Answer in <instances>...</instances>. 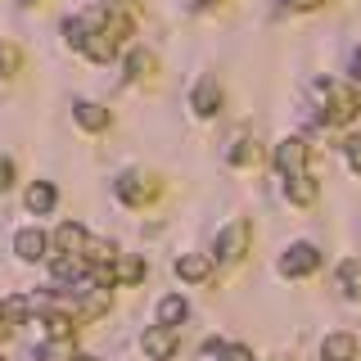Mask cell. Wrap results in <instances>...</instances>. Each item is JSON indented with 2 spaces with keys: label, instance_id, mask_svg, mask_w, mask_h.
<instances>
[{
  "label": "cell",
  "instance_id": "obj_27",
  "mask_svg": "<svg viewBox=\"0 0 361 361\" xmlns=\"http://www.w3.org/2000/svg\"><path fill=\"white\" fill-rule=\"evenodd\" d=\"M217 5H226V0H199V9H217Z\"/></svg>",
  "mask_w": 361,
  "mask_h": 361
},
{
  "label": "cell",
  "instance_id": "obj_22",
  "mask_svg": "<svg viewBox=\"0 0 361 361\" xmlns=\"http://www.w3.org/2000/svg\"><path fill=\"white\" fill-rule=\"evenodd\" d=\"M343 154H348V163H353V172H361V135L343 140Z\"/></svg>",
  "mask_w": 361,
  "mask_h": 361
},
{
  "label": "cell",
  "instance_id": "obj_4",
  "mask_svg": "<svg viewBox=\"0 0 361 361\" xmlns=\"http://www.w3.org/2000/svg\"><path fill=\"white\" fill-rule=\"evenodd\" d=\"M113 190H118V199L127 203V208H140V203L154 199V180H145L140 172H122L118 180H113Z\"/></svg>",
  "mask_w": 361,
  "mask_h": 361
},
{
  "label": "cell",
  "instance_id": "obj_26",
  "mask_svg": "<svg viewBox=\"0 0 361 361\" xmlns=\"http://www.w3.org/2000/svg\"><path fill=\"white\" fill-rule=\"evenodd\" d=\"M353 77H357V82H361V50L353 54Z\"/></svg>",
  "mask_w": 361,
  "mask_h": 361
},
{
  "label": "cell",
  "instance_id": "obj_20",
  "mask_svg": "<svg viewBox=\"0 0 361 361\" xmlns=\"http://www.w3.org/2000/svg\"><path fill=\"white\" fill-rule=\"evenodd\" d=\"M149 73H154V54L149 50H135L131 59H127V77H131V82H145Z\"/></svg>",
  "mask_w": 361,
  "mask_h": 361
},
{
  "label": "cell",
  "instance_id": "obj_6",
  "mask_svg": "<svg viewBox=\"0 0 361 361\" xmlns=\"http://www.w3.org/2000/svg\"><path fill=\"white\" fill-rule=\"evenodd\" d=\"M190 104H195L199 118H217V109H221V82H217V77H203V82L195 86V95H190Z\"/></svg>",
  "mask_w": 361,
  "mask_h": 361
},
{
  "label": "cell",
  "instance_id": "obj_11",
  "mask_svg": "<svg viewBox=\"0 0 361 361\" xmlns=\"http://www.w3.org/2000/svg\"><path fill=\"white\" fill-rule=\"evenodd\" d=\"M321 357L325 361H357V338L353 334H330L321 343Z\"/></svg>",
  "mask_w": 361,
  "mask_h": 361
},
{
  "label": "cell",
  "instance_id": "obj_28",
  "mask_svg": "<svg viewBox=\"0 0 361 361\" xmlns=\"http://www.w3.org/2000/svg\"><path fill=\"white\" fill-rule=\"evenodd\" d=\"M73 361H99V357H90V353H77V357H73Z\"/></svg>",
  "mask_w": 361,
  "mask_h": 361
},
{
  "label": "cell",
  "instance_id": "obj_2",
  "mask_svg": "<svg viewBox=\"0 0 361 361\" xmlns=\"http://www.w3.org/2000/svg\"><path fill=\"white\" fill-rule=\"evenodd\" d=\"M248 235H253V231H248V221H231L217 235V244H212V257H217L221 267H235L248 253Z\"/></svg>",
  "mask_w": 361,
  "mask_h": 361
},
{
  "label": "cell",
  "instance_id": "obj_21",
  "mask_svg": "<svg viewBox=\"0 0 361 361\" xmlns=\"http://www.w3.org/2000/svg\"><path fill=\"white\" fill-rule=\"evenodd\" d=\"M18 68H23V50H18L14 41H0V73H5V77H14Z\"/></svg>",
  "mask_w": 361,
  "mask_h": 361
},
{
  "label": "cell",
  "instance_id": "obj_18",
  "mask_svg": "<svg viewBox=\"0 0 361 361\" xmlns=\"http://www.w3.org/2000/svg\"><path fill=\"white\" fill-rule=\"evenodd\" d=\"M338 285H343V293H353V298L361 293V262L357 257H348V262L338 267Z\"/></svg>",
  "mask_w": 361,
  "mask_h": 361
},
{
  "label": "cell",
  "instance_id": "obj_8",
  "mask_svg": "<svg viewBox=\"0 0 361 361\" xmlns=\"http://www.w3.org/2000/svg\"><path fill=\"white\" fill-rule=\"evenodd\" d=\"M176 280H185V285H208L212 280V262L208 257H199V253H185V257H176Z\"/></svg>",
  "mask_w": 361,
  "mask_h": 361
},
{
  "label": "cell",
  "instance_id": "obj_14",
  "mask_svg": "<svg viewBox=\"0 0 361 361\" xmlns=\"http://www.w3.org/2000/svg\"><path fill=\"white\" fill-rule=\"evenodd\" d=\"M73 338H45L37 348V361H73Z\"/></svg>",
  "mask_w": 361,
  "mask_h": 361
},
{
  "label": "cell",
  "instance_id": "obj_23",
  "mask_svg": "<svg viewBox=\"0 0 361 361\" xmlns=\"http://www.w3.org/2000/svg\"><path fill=\"white\" fill-rule=\"evenodd\" d=\"M221 361H253V353H248L244 343H226L221 348Z\"/></svg>",
  "mask_w": 361,
  "mask_h": 361
},
{
  "label": "cell",
  "instance_id": "obj_1",
  "mask_svg": "<svg viewBox=\"0 0 361 361\" xmlns=\"http://www.w3.org/2000/svg\"><path fill=\"white\" fill-rule=\"evenodd\" d=\"M321 95H325V113L321 118L325 122H353L357 113H361V90L357 86H343V82H330V86H321Z\"/></svg>",
  "mask_w": 361,
  "mask_h": 361
},
{
  "label": "cell",
  "instance_id": "obj_7",
  "mask_svg": "<svg viewBox=\"0 0 361 361\" xmlns=\"http://www.w3.org/2000/svg\"><path fill=\"white\" fill-rule=\"evenodd\" d=\"M45 248H50V235L37 231V226H27V231H18V235H14V253L23 257V262H41Z\"/></svg>",
  "mask_w": 361,
  "mask_h": 361
},
{
  "label": "cell",
  "instance_id": "obj_15",
  "mask_svg": "<svg viewBox=\"0 0 361 361\" xmlns=\"http://www.w3.org/2000/svg\"><path fill=\"white\" fill-rule=\"evenodd\" d=\"M54 199H59V195H54L50 180H37V185L27 190V208H32V212H50V208H54Z\"/></svg>",
  "mask_w": 361,
  "mask_h": 361
},
{
  "label": "cell",
  "instance_id": "obj_10",
  "mask_svg": "<svg viewBox=\"0 0 361 361\" xmlns=\"http://www.w3.org/2000/svg\"><path fill=\"white\" fill-rule=\"evenodd\" d=\"M109 118H113V113H109L104 104H90V99L73 104V122H77V127H86V131H104Z\"/></svg>",
  "mask_w": 361,
  "mask_h": 361
},
{
  "label": "cell",
  "instance_id": "obj_12",
  "mask_svg": "<svg viewBox=\"0 0 361 361\" xmlns=\"http://www.w3.org/2000/svg\"><path fill=\"white\" fill-rule=\"evenodd\" d=\"M185 316H190V302L180 298V293H167V298L158 302V325H167V330H176Z\"/></svg>",
  "mask_w": 361,
  "mask_h": 361
},
{
  "label": "cell",
  "instance_id": "obj_5",
  "mask_svg": "<svg viewBox=\"0 0 361 361\" xmlns=\"http://www.w3.org/2000/svg\"><path fill=\"white\" fill-rule=\"evenodd\" d=\"M321 267V253H316V244H293L285 257H280V271L285 276H312V271Z\"/></svg>",
  "mask_w": 361,
  "mask_h": 361
},
{
  "label": "cell",
  "instance_id": "obj_3",
  "mask_svg": "<svg viewBox=\"0 0 361 361\" xmlns=\"http://www.w3.org/2000/svg\"><path fill=\"white\" fill-rule=\"evenodd\" d=\"M276 167L285 172V180L302 176V172H307V140H302V135H289V140H280V145H276Z\"/></svg>",
  "mask_w": 361,
  "mask_h": 361
},
{
  "label": "cell",
  "instance_id": "obj_29",
  "mask_svg": "<svg viewBox=\"0 0 361 361\" xmlns=\"http://www.w3.org/2000/svg\"><path fill=\"white\" fill-rule=\"evenodd\" d=\"M0 321H5V302H0Z\"/></svg>",
  "mask_w": 361,
  "mask_h": 361
},
{
  "label": "cell",
  "instance_id": "obj_9",
  "mask_svg": "<svg viewBox=\"0 0 361 361\" xmlns=\"http://www.w3.org/2000/svg\"><path fill=\"white\" fill-rule=\"evenodd\" d=\"M145 353L154 361H172L176 357V330H167V325H158V330H145Z\"/></svg>",
  "mask_w": 361,
  "mask_h": 361
},
{
  "label": "cell",
  "instance_id": "obj_13",
  "mask_svg": "<svg viewBox=\"0 0 361 361\" xmlns=\"http://www.w3.org/2000/svg\"><path fill=\"white\" fill-rule=\"evenodd\" d=\"M54 244H59V253H82V248H86V231L77 221H63L59 235H54Z\"/></svg>",
  "mask_w": 361,
  "mask_h": 361
},
{
  "label": "cell",
  "instance_id": "obj_19",
  "mask_svg": "<svg viewBox=\"0 0 361 361\" xmlns=\"http://www.w3.org/2000/svg\"><path fill=\"white\" fill-rule=\"evenodd\" d=\"M113 271H118V280H122V285H140V280H145V262H140V257H122V262L118 267H113Z\"/></svg>",
  "mask_w": 361,
  "mask_h": 361
},
{
  "label": "cell",
  "instance_id": "obj_24",
  "mask_svg": "<svg viewBox=\"0 0 361 361\" xmlns=\"http://www.w3.org/2000/svg\"><path fill=\"white\" fill-rule=\"evenodd\" d=\"M9 185H14V163L0 154V190H9Z\"/></svg>",
  "mask_w": 361,
  "mask_h": 361
},
{
  "label": "cell",
  "instance_id": "obj_25",
  "mask_svg": "<svg viewBox=\"0 0 361 361\" xmlns=\"http://www.w3.org/2000/svg\"><path fill=\"white\" fill-rule=\"evenodd\" d=\"M289 9H312V5H321V0H285Z\"/></svg>",
  "mask_w": 361,
  "mask_h": 361
},
{
  "label": "cell",
  "instance_id": "obj_17",
  "mask_svg": "<svg viewBox=\"0 0 361 361\" xmlns=\"http://www.w3.org/2000/svg\"><path fill=\"white\" fill-rule=\"evenodd\" d=\"M45 334H50V338H73L77 334L73 316H68V312H50V316H45Z\"/></svg>",
  "mask_w": 361,
  "mask_h": 361
},
{
  "label": "cell",
  "instance_id": "obj_16",
  "mask_svg": "<svg viewBox=\"0 0 361 361\" xmlns=\"http://www.w3.org/2000/svg\"><path fill=\"white\" fill-rule=\"evenodd\" d=\"M285 195H289L293 203H302V208H307V203H316V180L302 172V176H293L289 185H285Z\"/></svg>",
  "mask_w": 361,
  "mask_h": 361
},
{
  "label": "cell",
  "instance_id": "obj_30",
  "mask_svg": "<svg viewBox=\"0 0 361 361\" xmlns=\"http://www.w3.org/2000/svg\"><path fill=\"white\" fill-rule=\"evenodd\" d=\"M27 5H37V0H27Z\"/></svg>",
  "mask_w": 361,
  "mask_h": 361
}]
</instances>
